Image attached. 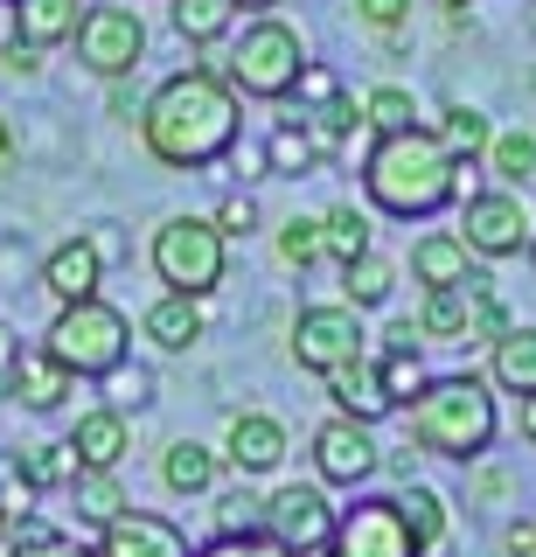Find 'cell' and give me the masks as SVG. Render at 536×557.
I'll list each match as a JSON object with an SVG mask.
<instances>
[{"label":"cell","instance_id":"cell-54","mask_svg":"<svg viewBox=\"0 0 536 557\" xmlns=\"http://www.w3.org/2000/svg\"><path fill=\"white\" fill-rule=\"evenodd\" d=\"M8 530H14V522H8V516H0V550H8Z\"/></svg>","mask_w":536,"mask_h":557},{"label":"cell","instance_id":"cell-9","mask_svg":"<svg viewBox=\"0 0 536 557\" xmlns=\"http://www.w3.org/2000/svg\"><path fill=\"white\" fill-rule=\"evenodd\" d=\"M327 557H419V536H411L397 495H376V502H356V509L335 522Z\"/></svg>","mask_w":536,"mask_h":557},{"label":"cell","instance_id":"cell-14","mask_svg":"<svg viewBox=\"0 0 536 557\" xmlns=\"http://www.w3.org/2000/svg\"><path fill=\"white\" fill-rule=\"evenodd\" d=\"M71 460H77V474H119V460L133 453V425H126V411H84L77 425H71Z\"/></svg>","mask_w":536,"mask_h":557},{"label":"cell","instance_id":"cell-27","mask_svg":"<svg viewBox=\"0 0 536 557\" xmlns=\"http://www.w3.org/2000/svg\"><path fill=\"white\" fill-rule=\"evenodd\" d=\"M321 251L335 258V265H356V258L370 251V216H362L356 202L327 209V216H321Z\"/></svg>","mask_w":536,"mask_h":557},{"label":"cell","instance_id":"cell-12","mask_svg":"<svg viewBox=\"0 0 536 557\" xmlns=\"http://www.w3.org/2000/svg\"><path fill=\"white\" fill-rule=\"evenodd\" d=\"M314 467L327 487H356L370 481L376 467H384V453H376L370 425H356V418H327V425L314 432Z\"/></svg>","mask_w":536,"mask_h":557},{"label":"cell","instance_id":"cell-53","mask_svg":"<svg viewBox=\"0 0 536 557\" xmlns=\"http://www.w3.org/2000/svg\"><path fill=\"white\" fill-rule=\"evenodd\" d=\"M466 8H474V0H446V14H466Z\"/></svg>","mask_w":536,"mask_h":557},{"label":"cell","instance_id":"cell-55","mask_svg":"<svg viewBox=\"0 0 536 557\" xmlns=\"http://www.w3.org/2000/svg\"><path fill=\"white\" fill-rule=\"evenodd\" d=\"M529 258H536V237H529Z\"/></svg>","mask_w":536,"mask_h":557},{"label":"cell","instance_id":"cell-42","mask_svg":"<svg viewBox=\"0 0 536 557\" xmlns=\"http://www.w3.org/2000/svg\"><path fill=\"white\" fill-rule=\"evenodd\" d=\"M356 14L376 35H397V28H404V14H411V0H356Z\"/></svg>","mask_w":536,"mask_h":557},{"label":"cell","instance_id":"cell-32","mask_svg":"<svg viewBox=\"0 0 536 557\" xmlns=\"http://www.w3.org/2000/svg\"><path fill=\"white\" fill-rule=\"evenodd\" d=\"M362 119L376 126V139H384V133H411V126H419V98H411L404 84H376V91L362 98Z\"/></svg>","mask_w":536,"mask_h":557},{"label":"cell","instance_id":"cell-30","mask_svg":"<svg viewBox=\"0 0 536 557\" xmlns=\"http://www.w3.org/2000/svg\"><path fill=\"white\" fill-rule=\"evenodd\" d=\"M71 495H77V516H84V522H98V530H105L112 516H126V509H133L126 487H119V474H71Z\"/></svg>","mask_w":536,"mask_h":557},{"label":"cell","instance_id":"cell-37","mask_svg":"<svg viewBox=\"0 0 536 557\" xmlns=\"http://www.w3.org/2000/svg\"><path fill=\"white\" fill-rule=\"evenodd\" d=\"M265 161H272V174H307L321 153H314V139H307L300 126H279V133H272V147H265Z\"/></svg>","mask_w":536,"mask_h":557},{"label":"cell","instance_id":"cell-21","mask_svg":"<svg viewBox=\"0 0 536 557\" xmlns=\"http://www.w3.org/2000/svg\"><path fill=\"white\" fill-rule=\"evenodd\" d=\"M77 0H14V42L28 49H57L77 35Z\"/></svg>","mask_w":536,"mask_h":557},{"label":"cell","instance_id":"cell-20","mask_svg":"<svg viewBox=\"0 0 536 557\" xmlns=\"http://www.w3.org/2000/svg\"><path fill=\"white\" fill-rule=\"evenodd\" d=\"M71 391H77V376H71V370H57L42 348H36V356H14V370H8V397H14L22 411H57Z\"/></svg>","mask_w":536,"mask_h":557},{"label":"cell","instance_id":"cell-19","mask_svg":"<svg viewBox=\"0 0 536 557\" xmlns=\"http://www.w3.org/2000/svg\"><path fill=\"white\" fill-rule=\"evenodd\" d=\"M140 335L161 348V356H188L202 342V300H182V293H161L147 313H140Z\"/></svg>","mask_w":536,"mask_h":557},{"label":"cell","instance_id":"cell-11","mask_svg":"<svg viewBox=\"0 0 536 557\" xmlns=\"http://www.w3.org/2000/svg\"><path fill=\"white\" fill-rule=\"evenodd\" d=\"M327 536H335V509H327L321 487L292 481V487H279V495L265 502V544L272 550L314 557V550H327Z\"/></svg>","mask_w":536,"mask_h":557},{"label":"cell","instance_id":"cell-35","mask_svg":"<svg viewBox=\"0 0 536 557\" xmlns=\"http://www.w3.org/2000/svg\"><path fill=\"white\" fill-rule=\"evenodd\" d=\"M216 522H223V536H265V495L258 487H230L216 502Z\"/></svg>","mask_w":536,"mask_h":557},{"label":"cell","instance_id":"cell-50","mask_svg":"<svg viewBox=\"0 0 536 557\" xmlns=\"http://www.w3.org/2000/svg\"><path fill=\"white\" fill-rule=\"evenodd\" d=\"M14 356H22V348H14V335H8V327H0V376L14 370Z\"/></svg>","mask_w":536,"mask_h":557},{"label":"cell","instance_id":"cell-48","mask_svg":"<svg viewBox=\"0 0 536 557\" xmlns=\"http://www.w3.org/2000/svg\"><path fill=\"white\" fill-rule=\"evenodd\" d=\"M501 544H509V557H536V522H509Z\"/></svg>","mask_w":536,"mask_h":557},{"label":"cell","instance_id":"cell-52","mask_svg":"<svg viewBox=\"0 0 536 557\" xmlns=\"http://www.w3.org/2000/svg\"><path fill=\"white\" fill-rule=\"evenodd\" d=\"M230 8H251V14H272V8H279V0H230Z\"/></svg>","mask_w":536,"mask_h":557},{"label":"cell","instance_id":"cell-8","mask_svg":"<svg viewBox=\"0 0 536 557\" xmlns=\"http://www.w3.org/2000/svg\"><path fill=\"white\" fill-rule=\"evenodd\" d=\"M529 237H536V216L515 188H474L466 196V223H460L466 258H515L529 251Z\"/></svg>","mask_w":536,"mask_h":557},{"label":"cell","instance_id":"cell-6","mask_svg":"<svg viewBox=\"0 0 536 557\" xmlns=\"http://www.w3.org/2000/svg\"><path fill=\"white\" fill-rule=\"evenodd\" d=\"M300 35H292L279 14H258V22H245V35H237L230 63H223V84H230L237 98H292V84H300Z\"/></svg>","mask_w":536,"mask_h":557},{"label":"cell","instance_id":"cell-45","mask_svg":"<svg viewBox=\"0 0 536 557\" xmlns=\"http://www.w3.org/2000/svg\"><path fill=\"white\" fill-rule=\"evenodd\" d=\"M210 557H286V550H272L265 536H223V544H216Z\"/></svg>","mask_w":536,"mask_h":557},{"label":"cell","instance_id":"cell-22","mask_svg":"<svg viewBox=\"0 0 536 557\" xmlns=\"http://www.w3.org/2000/svg\"><path fill=\"white\" fill-rule=\"evenodd\" d=\"M216 467H223V453L196 446V440H175V446L161 453V481L175 487V495H210V487H216Z\"/></svg>","mask_w":536,"mask_h":557},{"label":"cell","instance_id":"cell-7","mask_svg":"<svg viewBox=\"0 0 536 557\" xmlns=\"http://www.w3.org/2000/svg\"><path fill=\"white\" fill-rule=\"evenodd\" d=\"M77 63L91 70V77H105V84H119V77H133L140 70V57H147V22L133 8H112V0H98V8H84L77 14Z\"/></svg>","mask_w":536,"mask_h":557},{"label":"cell","instance_id":"cell-25","mask_svg":"<svg viewBox=\"0 0 536 557\" xmlns=\"http://www.w3.org/2000/svg\"><path fill=\"white\" fill-rule=\"evenodd\" d=\"M390 286H397V265L390 258H376V251H362L356 265H341V307H384L390 300Z\"/></svg>","mask_w":536,"mask_h":557},{"label":"cell","instance_id":"cell-10","mask_svg":"<svg viewBox=\"0 0 536 557\" xmlns=\"http://www.w3.org/2000/svg\"><path fill=\"white\" fill-rule=\"evenodd\" d=\"M362 313L356 307H300V321H292V362L300 370H314V376H327V370H341V362H356L362 356Z\"/></svg>","mask_w":536,"mask_h":557},{"label":"cell","instance_id":"cell-34","mask_svg":"<svg viewBox=\"0 0 536 557\" xmlns=\"http://www.w3.org/2000/svg\"><path fill=\"white\" fill-rule=\"evenodd\" d=\"M488 168H495L509 188H523L529 174H536V133H495V139H488Z\"/></svg>","mask_w":536,"mask_h":557},{"label":"cell","instance_id":"cell-46","mask_svg":"<svg viewBox=\"0 0 536 557\" xmlns=\"http://www.w3.org/2000/svg\"><path fill=\"white\" fill-rule=\"evenodd\" d=\"M0 63H8L14 77H36V70H42V49H28V42H14V35H8V49H0Z\"/></svg>","mask_w":536,"mask_h":557},{"label":"cell","instance_id":"cell-18","mask_svg":"<svg viewBox=\"0 0 536 557\" xmlns=\"http://www.w3.org/2000/svg\"><path fill=\"white\" fill-rule=\"evenodd\" d=\"M411 278H419L425 293H453V286L474 278V258H466V244L453 231H432V237L411 244Z\"/></svg>","mask_w":536,"mask_h":557},{"label":"cell","instance_id":"cell-4","mask_svg":"<svg viewBox=\"0 0 536 557\" xmlns=\"http://www.w3.org/2000/svg\"><path fill=\"white\" fill-rule=\"evenodd\" d=\"M126 348H133V321L105 293L57 307V321H49V335H42V356L71 376H112L119 362H126Z\"/></svg>","mask_w":536,"mask_h":557},{"label":"cell","instance_id":"cell-3","mask_svg":"<svg viewBox=\"0 0 536 557\" xmlns=\"http://www.w3.org/2000/svg\"><path fill=\"white\" fill-rule=\"evenodd\" d=\"M411 446L439 460H481L495 440V397L481 376H432L411 391Z\"/></svg>","mask_w":536,"mask_h":557},{"label":"cell","instance_id":"cell-47","mask_svg":"<svg viewBox=\"0 0 536 557\" xmlns=\"http://www.w3.org/2000/svg\"><path fill=\"white\" fill-rule=\"evenodd\" d=\"M140 104H147V91H140V84H126V77L112 84V119H140Z\"/></svg>","mask_w":536,"mask_h":557},{"label":"cell","instance_id":"cell-28","mask_svg":"<svg viewBox=\"0 0 536 557\" xmlns=\"http://www.w3.org/2000/svg\"><path fill=\"white\" fill-rule=\"evenodd\" d=\"M237 22V8L230 0H175V28H182V42H196V49H210L223 42Z\"/></svg>","mask_w":536,"mask_h":557},{"label":"cell","instance_id":"cell-1","mask_svg":"<svg viewBox=\"0 0 536 557\" xmlns=\"http://www.w3.org/2000/svg\"><path fill=\"white\" fill-rule=\"evenodd\" d=\"M140 139L161 168L202 174L237 147V91L216 77L210 63H188L175 77H161L140 104Z\"/></svg>","mask_w":536,"mask_h":557},{"label":"cell","instance_id":"cell-31","mask_svg":"<svg viewBox=\"0 0 536 557\" xmlns=\"http://www.w3.org/2000/svg\"><path fill=\"white\" fill-rule=\"evenodd\" d=\"M356 126H362V104H356L349 91H335V98H321V104H314V119H307L300 133L314 139V153H327V147H341V139H349Z\"/></svg>","mask_w":536,"mask_h":557},{"label":"cell","instance_id":"cell-2","mask_svg":"<svg viewBox=\"0 0 536 557\" xmlns=\"http://www.w3.org/2000/svg\"><path fill=\"white\" fill-rule=\"evenodd\" d=\"M362 188H370V202L390 209V216H439V209L460 196V161L432 139V126L384 133L370 147V161H362Z\"/></svg>","mask_w":536,"mask_h":557},{"label":"cell","instance_id":"cell-33","mask_svg":"<svg viewBox=\"0 0 536 557\" xmlns=\"http://www.w3.org/2000/svg\"><path fill=\"white\" fill-rule=\"evenodd\" d=\"M14 474H22L28 487H71L77 474V460H71V446H22V460H14Z\"/></svg>","mask_w":536,"mask_h":557},{"label":"cell","instance_id":"cell-41","mask_svg":"<svg viewBox=\"0 0 536 557\" xmlns=\"http://www.w3.org/2000/svg\"><path fill=\"white\" fill-rule=\"evenodd\" d=\"M28 509H36V487L8 467V474H0V516H8V522H28Z\"/></svg>","mask_w":536,"mask_h":557},{"label":"cell","instance_id":"cell-40","mask_svg":"<svg viewBox=\"0 0 536 557\" xmlns=\"http://www.w3.org/2000/svg\"><path fill=\"white\" fill-rule=\"evenodd\" d=\"M210 223H216V237H223V244H230V237H251V231H258V202H251V196H230Z\"/></svg>","mask_w":536,"mask_h":557},{"label":"cell","instance_id":"cell-16","mask_svg":"<svg viewBox=\"0 0 536 557\" xmlns=\"http://www.w3.org/2000/svg\"><path fill=\"white\" fill-rule=\"evenodd\" d=\"M223 460L237 467V474H272V467L286 460V425L272 411H237L230 432H223Z\"/></svg>","mask_w":536,"mask_h":557},{"label":"cell","instance_id":"cell-49","mask_svg":"<svg viewBox=\"0 0 536 557\" xmlns=\"http://www.w3.org/2000/svg\"><path fill=\"white\" fill-rule=\"evenodd\" d=\"M14 153H22V139H14V119H8V112H0V174H8V168H14Z\"/></svg>","mask_w":536,"mask_h":557},{"label":"cell","instance_id":"cell-13","mask_svg":"<svg viewBox=\"0 0 536 557\" xmlns=\"http://www.w3.org/2000/svg\"><path fill=\"white\" fill-rule=\"evenodd\" d=\"M98 557H196L188 536L175 530L167 516H147V509H126L98 530Z\"/></svg>","mask_w":536,"mask_h":557},{"label":"cell","instance_id":"cell-26","mask_svg":"<svg viewBox=\"0 0 536 557\" xmlns=\"http://www.w3.org/2000/svg\"><path fill=\"white\" fill-rule=\"evenodd\" d=\"M466 307H474V278L453 293H425L419 307V335L425 342H466Z\"/></svg>","mask_w":536,"mask_h":557},{"label":"cell","instance_id":"cell-44","mask_svg":"<svg viewBox=\"0 0 536 557\" xmlns=\"http://www.w3.org/2000/svg\"><path fill=\"white\" fill-rule=\"evenodd\" d=\"M8 557H98V550H77L63 536H42V544H8Z\"/></svg>","mask_w":536,"mask_h":557},{"label":"cell","instance_id":"cell-5","mask_svg":"<svg viewBox=\"0 0 536 557\" xmlns=\"http://www.w3.org/2000/svg\"><path fill=\"white\" fill-rule=\"evenodd\" d=\"M153 272H161L167 293H182V300H210L223 286V272H230V244L216 237L210 216H167L161 231H153Z\"/></svg>","mask_w":536,"mask_h":557},{"label":"cell","instance_id":"cell-15","mask_svg":"<svg viewBox=\"0 0 536 557\" xmlns=\"http://www.w3.org/2000/svg\"><path fill=\"white\" fill-rule=\"evenodd\" d=\"M42 286H49V300L57 307H71V300H91L98 286H105V258H98V244L91 237H63L57 251L42 258Z\"/></svg>","mask_w":536,"mask_h":557},{"label":"cell","instance_id":"cell-51","mask_svg":"<svg viewBox=\"0 0 536 557\" xmlns=\"http://www.w3.org/2000/svg\"><path fill=\"white\" fill-rule=\"evenodd\" d=\"M523 440H536V397H523Z\"/></svg>","mask_w":536,"mask_h":557},{"label":"cell","instance_id":"cell-39","mask_svg":"<svg viewBox=\"0 0 536 557\" xmlns=\"http://www.w3.org/2000/svg\"><path fill=\"white\" fill-rule=\"evenodd\" d=\"M376 370H384V391H390V405H397V397H411V391L425 383V370H419V348H397V356H384Z\"/></svg>","mask_w":536,"mask_h":557},{"label":"cell","instance_id":"cell-43","mask_svg":"<svg viewBox=\"0 0 536 557\" xmlns=\"http://www.w3.org/2000/svg\"><path fill=\"white\" fill-rule=\"evenodd\" d=\"M292 91H300L307 104H321V98L341 91V77H335V70H321V63H300V84H292Z\"/></svg>","mask_w":536,"mask_h":557},{"label":"cell","instance_id":"cell-29","mask_svg":"<svg viewBox=\"0 0 536 557\" xmlns=\"http://www.w3.org/2000/svg\"><path fill=\"white\" fill-rule=\"evenodd\" d=\"M397 509H404L411 536H419V557H432V550L446 544V502L432 495V487H419V481H411L404 495H397Z\"/></svg>","mask_w":536,"mask_h":557},{"label":"cell","instance_id":"cell-24","mask_svg":"<svg viewBox=\"0 0 536 557\" xmlns=\"http://www.w3.org/2000/svg\"><path fill=\"white\" fill-rule=\"evenodd\" d=\"M432 139H439V147H446V153H453V161L466 168L474 153H488L495 126H488V119L474 112V104H446V112H439V126H432Z\"/></svg>","mask_w":536,"mask_h":557},{"label":"cell","instance_id":"cell-17","mask_svg":"<svg viewBox=\"0 0 536 557\" xmlns=\"http://www.w3.org/2000/svg\"><path fill=\"white\" fill-rule=\"evenodd\" d=\"M327 397H335V418H356V425H376V418L390 411L384 370H376L370 356H356V362H341V370H327Z\"/></svg>","mask_w":536,"mask_h":557},{"label":"cell","instance_id":"cell-23","mask_svg":"<svg viewBox=\"0 0 536 557\" xmlns=\"http://www.w3.org/2000/svg\"><path fill=\"white\" fill-rule=\"evenodd\" d=\"M495 383L515 397H536V327H509L495 342Z\"/></svg>","mask_w":536,"mask_h":557},{"label":"cell","instance_id":"cell-38","mask_svg":"<svg viewBox=\"0 0 536 557\" xmlns=\"http://www.w3.org/2000/svg\"><path fill=\"white\" fill-rule=\"evenodd\" d=\"M279 258L292 272H307L321 258V216H292V223H279Z\"/></svg>","mask_w":536,"mask_h":557},{"label":"cell","instance_id":"cell-36","mask_svg":"<svg viewBox=\"0 0 536 557\" xmlns=\"http://www.w3.org/2000/svg\"><path fill=\"white\" fill-rule=\"evenodd\" d=\"M105 383V411H140V405H153V370H126L119 362L112 376H98Z\"/></svg>","mask_w":536,"mask_h":557}]
</instances>
